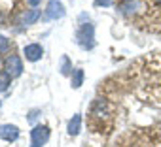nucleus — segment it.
<instances>
[{
	"instance_id": "1",
	"label": "nucleus",
	"mask_w": 161,
	"mask_h": 147,
	"mask_svg": "<svg viewBox=\"0 0 161 147\" xmlns=\"http://www.w3.org/2000/svg\"><path fill=\"white\" fill-rule=\"evenodd\" d=\"M76 42H78L80 47H84V49H91L95 45V28H93L91 23H84L82 27L78 28Z\"/></svg>"
},
{
	"instance_id": "2",
	"label": "nucleus",
	"mask_w": 161,
	"mask_h": 147,
	"mask_svg": "<svg viewBox=\"0 0 161 147\" xmlns=\"http://www.w3.org/2000/svg\"><path fill=\"white\" fill-rule=\"evenodd\" d=\"M91 119L93 121H106V119H110L112 117V106H110V102L108 100H104V98H97L95 102H93V106H91Z\"/></svg>"
},
{
	"instance_id": "3",
	"label": "nucleus",
	"mask_w": 161,
	"mask_h": 147,
	"mask_svg": "<svg viewBox=\"0 0 161 147\" xmlns=\"http://www.w3.org/2000/svg\"><path fill=\"white\" fill-rule=\"evenodd\" d=\"M49 139V128L46 124H36L31 130V147H42Z\"/></svg>"
},
{
	"instance_id": "4",
	"label": "nucleus",
	"mask_w": 161,
	"mask_h": 147,
	"mask_svg": "<svg viewBox=\"0 0 161 147\" xmlns=\"http://www.w3.org/2000/svg\"><path fill=\"white\" fill-rule=\"evenodd\" d=\"M4 70L10 74V78H17L23 74V60L17 55H8L4 60Z\"/></svg>"
},
{
	"instance_id": "5",
	"label": "nucleus",
	"mask_w": 161,
	"mask_h": 147,
	"mask_svg": "<svg viewBox=\"0 0 161 147\" xmlns=\"http://www.w3.org/2000/svg\"><path fill=\"white\" fill-rule=\"evenodd\" d=\"M118 10L123 15L131 17V15H136L140 10H144V2H142V0H123V2H119Z\"/></svg>"
},
{
	"instance_id": "6",
	"label": "nucleus",
	"mask_w": 161,
	"mask_h": 147,
	"mask_svg": "<svg viewBox=\"0 0 161 147\" xmlns=\"http://www.w3.org/2000/svg\"><path fill=\"white\" fill-rule=\"evenodd\" d=\"M63 15H64V6L59 2V0H49L47 10H46V19L55 21V19H61Z\"/></svg>"
},
{
	"instance_id": "7",
	"label": "nucleus",
	"mask_w": 161,
	"mask_h": 147,
	"mask_svg": "<svg viewBox=\"0 0 161 147\" xmlns=\"http://www.w3.org/2000/svg\"><path fill=\"white\" fill-rule=\"evenodd\" d=\"M23 55H25V58H27V60L36 62V60H40V58H42L44 49H42V45H40V43H29V45H25Z\"/></svg>"
},
{
	"instance_id": "8",
	"label": "nucleus",
	"mask_w": 161,
	"mask_h": 147,
	"mask_svg": "<svg viewBox=\"0 0 161 147\" xmlns=\"http://www.w3.org/2000/svg\"><path fill=\"white\" fill-rule=\"evenodd\" d=\"M0 138L6 139V141H15L19 138V128L12 123L8 124H0Z\"/></svg>"
},
{
	"instance_id": "9",
	"label": "nucleus",
	"mask_w": 161,
	"mask_h": 147,
	"mask_svg": "<svg viewBox=\"0 0 161 147\" xmlns=\"http://www.w3.org/2000/svg\"><path fill=\"white\" fill-rule=\"evenodd\" d=\"M82 130V115L76 113L72 115V119L68 121V136H78Z\"/></svg>"
},
{
	"instance_id": "10",
	"label": "nucleus",
	"mask_w": 161,
	"mask_h": 147,
	"mask_svg": "<svg viewBox=\"0 0 161 147\" xmlns=\"http://www.w3.org/2000/svg\"><path fill=\"white\" fill-rule=\"evenodd\" d=\"M38 19H40V12H38V10H29V12L23 15L21 23H23L25 27H29V25H34Z\"/></svg>"
},
{
	"instance_id": "11",
	"label": "nucleus",
	"mask_w": 161,
	"mask_h": 147,
	"mask_svg": "<svg viewBox=\"0 0 161 147\" xmlns=\"http://www.w3.org/2000/svg\"><path fill=\"white\" fill-rule=\"evenodd\" d=\"M70 83H72L74 89H80V87H82V83H84V70H82V68H76V70L72 72Z\"/></svg>"
},
{
	"instance_id": "12",
	"label": "nucleus",
	"mask_w": 161,
	"mask_h": 147,
	"mask_svg": "<svg viewBox=\"0 0 161 147\" xmlns=\"http://www.w3.org/2000/svg\"><path fill=\"white\" fill-rule=\"evenodd\" d=\"M10 83H12L10 74H8L6 70H0V93H2V91H6V89L10 87Z\"/></svg>"
},
{
	"instance_id": "13",
	"label": "nucleus",
	"mask_w": 161,
	"mask_h": 147,
	"mask_svg": "<svg viewBox=\"0 0 161 147\" xmlns=\"http://www.w3.org/2000/svg\"><path fill=\"white\" fill-rule=\"evenodd\" d=\"M70 70H72V66H70V60H68V57H63V66H61V74H63V76H68V74H70Z\"/></svg>"
},
{
	"instance_id": "14",
	"label": "nucleus",
	"mask_w": 161,
	"mask_h": 147,
	"mask_svg": "<svg viewBox=\"0 0 161 147\" xmlns=\"http://www.w3.org/2000/svg\"><path fill=\"white\" fill-rule=\"evenodd\" d=\"M10 49V42H8V38H4L2 34H0V53H4V51H8Z\"/></svg>"
},
{
	"instance_id": "15",
	"label": "nucleus",
	"mask_w": 161,
	"mask_h": 147,
	"mask_svg": "<svg viewBox=\"0 0 161 147\" xmlns=\"http://www.w3.org/2000/svg\"><path fill=\"white\" fill-rule=\"evenodd\" d=\"M112 0H95V6H110Z\"/></svg>"
},
{
	"instance_id": "16",
	"label": "nucleus",
	"mask_w": 161,
	"mask_h": 147,
	"mask_svg": "<svg viewBox=\"0 0 161 147\" xmlns=\"http://www.w3.org/2000/svg\"><path fill=\"white\" fill-rule=\"evenodd\" d=\"M27 2H29L31 6H36V4H40V0H27Z\"/></svg>"
},
{
	"instance_id": "17",
	"label": "nucleus",
	"mask_w": 161,
	"mask_h": 147,
	"mask_svg": "<svg viewBox=\"0 0 161 147\" xmlns=\"http://www.w3.org/2000/svg\"><path fill=\"white\" fill-rule=\"evenodd\" d=\"M4 25V17H2V13H0V27Z\"/></svg>"
},
{
	"instance_id": "18",
	"label": "nucleus",
	"mask_w": 161,
	"mask_h": 147,
	"mask_svg": "<svg viewBox=\"0 0 161 147\" xmlns=\"http://www.w3.org/2000/svg\"><path fill=\"white\" fill-rule=\"evenodd\" d=\"M157 2H159V6H161V0H157Z\"/></svg>"
}]
</instances>
